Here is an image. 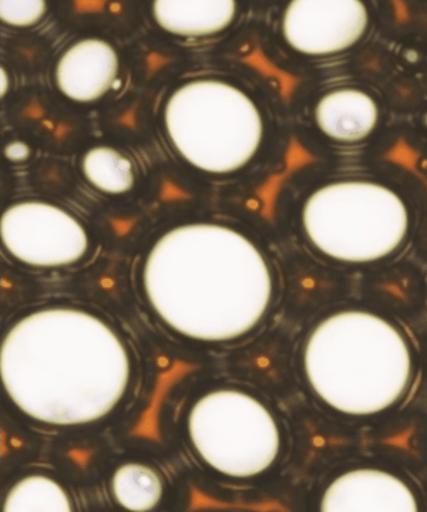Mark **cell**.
<instances>
[{
    "label": "cell",
    "mask_w": 427,
    "mask_h": 512,
    "mask_svg": "<svg viewBox=\"0 0 427 512\" xmlns=\"http://www.w3.org/2000/svg\"><path fill=\"white\" fill-rule=\"evenodd\" d=\"M5 156L10 161H13V163H20V161H25L26 158H29L30 148L28 144L22 143V141H15V143H10L5 148Z\"/></svg>",
    "instance_id": "e0dca14e"
},
{
    "label": "cell",
    "mask_w": 427,
    "mask_h": 512,
    "mask_svg": "<svg viewBox=\"0 0 427 512\" xmlns=\"http://www.w3.org/2000/svg\"><path fill=\"white\" fill-rule=\"evenodd\" d=\"M427 120V119H426Z\"/></svg>",
    "instance_id": "ac0fdd59"
},
{
    "label": "cell",
    "mask_w": 427,
    "mask_h": 512,
    "mask_svg": "<svg viewBox=\"0 0 427 512\" xmlns=\"http://www.w3.org/2000/svg\"><path fill=\"white\" fill-rule=\"evenodd\" d=\"M305 234L336 261L369 264L395 254L409 234L402 198L373 181H336L318 188L302 211Z\"/></svg>",
    "instance_id": "5b68a950"
},
{
    "label": "cell",
    "mask_w": 427,
    "mask_h": 512,
    "mask_svg": "<svg viewBox=\"0 0 427 512\" xmlns=\"http://www.w3.org/2000/svg\"><path fill=\"white\" fill-rule=\"evenodd\" d=\"M188 433L204 463L228 477L264 473L281 448L277 421L267 407L238 390L201 397L188 417Z\"/></svg>",
    "instance_id": "8992f818"
},
{
    "label": "cell",
    "mask_w": 427,
    "mask_h": 512,
    "mask_svg": "<svg viewBox=\"0 0 427 512\" xmlns=\"http://www.w3.org/2000/svg\"><path fill=\"white\" fill-rule=\"evenodd\" d=\"M168 138L195 168L228 174L250 163L264 124L257 104L221 80H193L171 94L164 111Z\"/></svg>",
    "instance_id": "277c9868"
},
{
    "label": "cell",
    "mask_w": 427,
    "mask_h": 512,
    "mask_svg": "<svg viewBox=\"0 0 427 512\" xmlns=\"http://www.w3.org/2000/svg\"><path fill=\"white\" fill-rule=\"evenodd\" d=\"M304 367L316 396L353 417L375 416L398 404L415 375L402 330L358 309L336 312L318 323L305 345Z\"/></svg>",
    "instance_id": "3957f363"
},
{
    "label": "cell",
    "mask_w": 427,
    "mask_h": 512,
    "mask_svg": "<svg viewBox=\"0 0 427 512\" xmlns=\"http://www.w3.org/2000/svg\"><path fill=\"white\" fill-rule=\"evenodd\" d=\"M369 12L359 0H294L282 20L292 49L307 56H332L365 36Z\"/></svg>",
    "instance_id": "ba28073f"
},
{
    "label": "cell",
    "mask_w": 427,
    "mask_h": 512,
    "mask_svg": "<svg viewBox=\"0 0 427 512\" xmlns=\"http://www.w3.org/2000/svg\"><path fill=\"white\" fill-rule=\"evenodd\" d=\"M154 311L187 338H241L264 318L272 296L260 249L234 229L183 225L158 239L144 266Z\"/></svg>",
    "instance_id": "7a4b0ae2"
},
{
    "label": "cell",
    "mask_w": 427,
    "mask_h": 512,
    "mask_svg": "<svg viewBox=\"0 0 427 512\" xmlns=\"http://www.w3.org/2000/svg\"><path fill=\"white\" fill-rule=\"evenodd\" d=\"M234 0H157L153 5L158 25L173 35H215L234 20Z\"/></svg>",
    "instance_id": "7c38bea8"
},
{
    "label": "cell",
    "mask_w": 427,
    "mask_h": 512,
    "mask_svg": "<svg viewBox=\"0 0 427 512\" xmlns=\"http://www.w3.org/2000/svg\"><path fill=\"white\" fill-rule=\"evenodd\" d=\"M5 512H70L73 504L62 485L45 476H29L13 485Z\"/></svg>",
    "instance_id": "5bb4252c"
},
{
    "label": "cell",
    "mask_w": 427,
    "mask_h": 512,
    "mask_svg": "<svg viewBox=\"0 0 427 512\" xmlns=\"http://www.w3.org/2000/svg\"><path fill=\"white\" fill-rule=\"evenodd\" d=\"M119 56L102 39H83L63 53L56 66V84L67 99L90 103L112 89Z\"/></svg>",
    "instance_id": "30bf717a"
},
{
    "label": "cell",
    "mask_w": 427,
    "mask_h": 512,
    "mask_svg": "<svg viewBox=\"0 0 427 512\" xmlns=\"http://www.w3.org/2000/svg\"><path fill=\"white\" fill-rule=\"evenodd\" d=\"M418 500L405 481L388 471L356 468L335 478L321 501L324 512H416Z\"/></svg>",
    "instance_id": "9c48e42d"
},
{
    "label": "cell",
    "mask_w": 427,
    "mask_h": 512,
    "mask_svg": "<svg viewBox=\"0 0 427 512\" xmlns=\"http://www.w3.org/2000/svg\"><path fill=\"white\" fill-rule=\"evenodd\" d=\"M379 106L371 94L359 89L332 90L316 104L319 130L339 143L353 144L371 136L379 123Z\"/></svg>",
    "instance_id": "8fae6325"
},
{
    "label": "cell",
    "mask_w": 427,
    "mask_h": 512,
    "mask_svg": "<svg viewBox=\"0 0 427 512\" xmlns=\"http://www.w3.org/2000/svg\"><path fill=\"white\" fill-rule=\"evenodd\" d=\"M0 238L13 258L36 268L76 264L89 248L83 225L63 208L43 201L10 205L0 220Z\"/></svg>",
    "instance_id": "52a82bcc"
},
{
    "label": "cell",
    "mask_w": 427,
    "mask_h": 512,
    "mask_svg": "<svg viewBox=\"0 0 427 512\" xmlns=\"http://www.w3.org/2000/svg\"><path fill=\"white\" fill-rule=\"evenodd\" d=\"M3 387L20 412L52 426L112 413L129 387L130 359L107 323L73 308L30 313L0 349Z\"/></svg>",
    "instance_id": "6da1fadb"
},
{
    "label": "cell",
    "mask_w": 427,
    "mask_h": 512,
    "mask_svg": "<svg viewBox=\"0 0 427 512\" xmlns=\"http://www.w3.org/2000/svg\"><path fill=\"white\" fill-rule=\"evenodd\" d=\"M82 168L87 181L106 194H123L133 188V165L116 148H92L84 154Z\"/></svg>",
    "instance_id": "9a60e30c"
},
{
    "label": "cell",
    "mask_w": 427,
    "mask_h": 512,
    "mask_svg": "<svg viewBox=\"0 0 427 512\" xmlns=\"http://www.w3.org/2000/svg\"><path fill=\"white\" fill-rule=\"evenodd\" d=\"M164 485L154 468L140 463H127L117 468L112 480L116 503L124 510H154L163 497Z\"/></svg>",
    "instance_id": "4fadbf2b"
},
{
    "label": "cell",
    "mask_w": 427,
    "mask_h": 512,
    "mask_svg": "<svg viewBox=\"0 0 427 512\" xmlns=\"http://www.w3.org/2000/svg\"><path fill=\"white\" fill-rule=\"evenodd\" d=\"M43 0H2L0 19L13 28H29L45 16Z\"/></svg>",
    "instance_id": "2e32d148"
}]
</instances>
